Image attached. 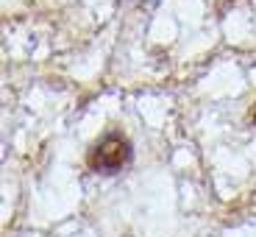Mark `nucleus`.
I'll return each instance as SVG.
<instances>
[{"label":"nucleus","instance_id":"obj_1","mask_svg":"<svg viewBox=\"0 0 256 237\" xmlns=\"http://www.w3.org/2000/svg\"><path fill=\"white\" fill-rule=\"evenodd\" d=\"M131 159V142L122 134H106L90 151V167L98 173H117Z\"/></svg>","mask_w":256,"mask_h":237},{"label":"nucleus","instance_id":"obj_2","mask_svg":"<svg viewBox=\"0 0 256 237\" xmlns=\"http://www.w3.org/2000/svg\"><path fill=\"white\" fill-rule=\"evenodd\" d=\"M254 123H256V109H254Z\"/></svg>","mask_w":256,"mask_h":237}]
</instances>
